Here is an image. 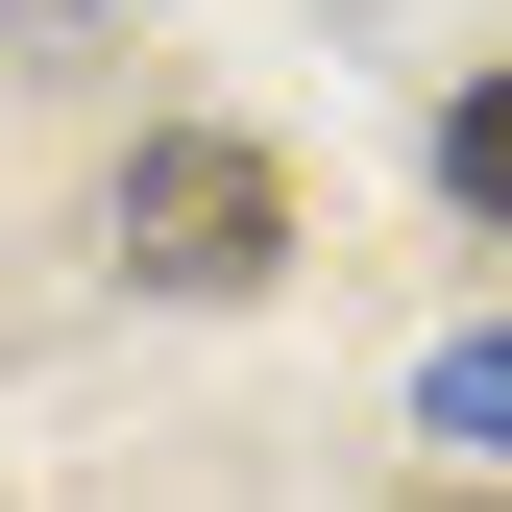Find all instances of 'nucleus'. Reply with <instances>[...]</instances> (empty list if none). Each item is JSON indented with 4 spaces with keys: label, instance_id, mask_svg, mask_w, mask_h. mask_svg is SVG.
I'll list each match as a JSON object with an SVG mask.
<instances>
[{
    "label": "nucleus",
    "instance_id": "obj_1",
    "mask_svg": "<svg viewBox=\"0 0 512 512\" xmlns=\"http://www.w3.org/2000/svg\"><path fill=\"white\" fill-rule=\"evenodd\" d=\"M122 269L147 293H269L293 269V171L244 147V122H147V147H122Z\"/></svg>",
    "mask_w": 512,
    "mask_h": 512
},
{
    "label": "nucleus",
    "instance_id": "obj_2",
    "mask_svg": "<svg viewBox=\"0 0 512 512\" xmlns=\"http://www.w3.org/2000/svg\"><path fill=\"white\" fill-rule=\"evenodd\" d=\"M439 196H464V220H512V74H464V98H439Z\"/></svg>",
    "mask_w": 512,
    "mask_h": 512
},
{
    "label": "nucleus",
    "instance_id": "obj_3",
    "mask_svg": "<svg viewBox=\"0 0 512 512\" xmlns=\"http://www.w3.org/2000/svg\"><path fill=\"white\" fill-rule=\"evenodd\" d=\"M439 439H512V342H464V366H439Z\"/></svg>",
    "mask_w": 512,
    "mask_h": 512
}]
</instances>
